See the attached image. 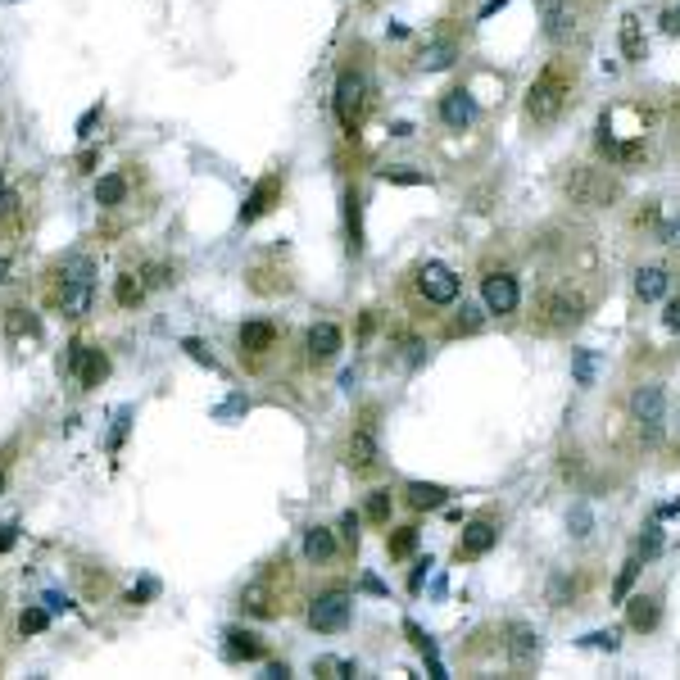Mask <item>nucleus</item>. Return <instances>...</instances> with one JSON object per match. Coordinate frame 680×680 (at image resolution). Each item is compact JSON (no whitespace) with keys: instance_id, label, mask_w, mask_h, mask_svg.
Listing matches in <instances>:
<instances>
[{"instance_id":"412c9836","label":"nucleus","mask_w":680,"mask_h":680,"mask_svg":"<svg viewBox=\"0 0 680 680\" xmlns=\"http://www.w3.org/2000/svg\"><path fill=\"white\" fill-rule=\"evenodd\" d=\"M345 232H350V250H363V200L359 191H345Z\"/></svg>"},{"instance_id":"58836bf2","label":"nucleus","mask_w":680,"mask_h":680,"mask_svg":"<svg viewBox=\"0 0 680 680\" xmlns=\"http://www.w3.org/2000/svg\"><path fill=\"white\" fill-rule=\"evenodd\" d=\"M635 553H640V558H658V553H663V531L649 527V531L640 536V549H635Z\"/></svg>"},{"instance_id":"6e6d98bb","label":"nucleus","mask_w":680,"mask_h":680,"mask_svg":"<svg viewBox=\"0 0 680 680\" xmlns=\"http://www.w3.org/2000/svg\"><path fill=\"white\" fill-rule=\"evenodd\" d=\"M363 590H368V594H386V585H382L377 576H363Z\"/></svg>"},{"instance_id":"864d4df0","label":"nucleus","mask_w":680,"mask_h":680,"mask_svg":"<svg viewBox=\"0 0 680 680\" xmlns=\"http://www.w3.org/2000/svg\"><path fill=\"white\" fill-rule=\"evenodd\" d=\"M426 571H431V558H426V562H417V571H413V581H408V585H413V590H422V581H426Z\"/></svg>"},{"instance_id":"393cba45","label":"nucleus","mask_w":680,"mask_h":680,"mask_svg":"<svg viewBox=\"0 0 680 680\" xmlns=\"http://www.w3.org/2000/svg\"><path fill=\"white\" fill-rule=\"evenodd\" d=\"M145 290H150V286H145L136 272H119V277H114V299H119V309H136V304L145 299Z\"/></svg>"},{"instance_id":"052dcab7","label":"nucleus","mask_w":680,"mask_h":680,"mask_svg":"<svg viewBox=\"0 0 680 680\" xmlns=\"http://www.w3.org/2000/svg\"><path fill=\"white\" fill-rule=\"evenodd\" d=\"M0 486H5V467H0Z\"/></svg>"},{"instance_id":"c85d7f7f","label":"nucleus","mask_w":680,"mask_h":680,"mask_svg":"<svg viewBox=\"0 0 680 680\" xmlns=\"http://www.w3.org/2000/svg\"><path fill=\"white\" fill-rule=\"evenodd\" d=\"M622 50H626V59H631V64H640V59H644V37H640V18H635V14H626V18H622Z\"/></svg>"},{"instance_id":"a19ab883","label":"nucleus","mask_w":680,"mask_h":680,"mask_svg":"<svg viewBox=\"0 0 680 680\" xmlns=\"http://www.w3.org/2000/svg\"><path fill=\"white\" fill-rule=\"evenodd\" d=\"M581 644H585V649H608V654H617V631H594V635H585Z\"/></svg>"},{"instance_id":"09e8293b","label":"nucleus","mask_w":680,"mask_h":680,"mask_svg":"<svg viewBox=\"0 0 680 680\" xmlns=\"http://www.w3.org/2000/svg\"><path fill=\"white\" fill-rule=\"evenodd\" d=\"M150 594H159V585H154V581H141L132 594H128V603H141V599H150Z\"/></svg>"},{"instance_id":"aec40b11","label":"nucleus","mask_w":680,"mask_h":680,"mask_svg":"<svg viewBox=\"0 0 680 680\" xmlns=\"http://www.w3.org/2000/svg\"><path fill=\"white\" fill-rule=\"evenodd\" d=\"M658 617H663L658 594H635V599H631V631H654Z\"/></svg>"},{"instance_id":"4468645a","label":"nucleus","mask_w":680,"mask_h":680,"mask_svg":"<svg viewBox=\"0 0 680 680\" xmlns=\"http://www.w3.org/2000/svg\"><path fill=\"white\" fill-rule=\"evenodd\" d=\"M236 340H241V359H268L277 350V327L272 322H246Z\"/></svg>"},{"instance_id":"2f4dec72","label":"nucleus","mask_w":680,"mask_h":680,"mask_svg":"<svg viewBox=\"0 0 680 680\" xmlns=\"http://www.w3.org/2000/svg\"><path fill=\"white\" fill-rule=\"evenodd\" d=\"M46 626H50V608H37V603L23 608V617H18V631L23 635H41Z\"/></svg>"},{"instance_id":"423d86ee","label":"nucleus","mask_w":680,"mask_h":680,"mask_svg":"<svg viewBox=\"0 0 680 680\" xmlns=\"http://www.w3.org/2000/svg\"><path fill=\"white\" fill-rule=\"evenodd\" d=\"M64 368L78 377V386H82V391H96V386L110 377V359H105V350H91V345H82V340H73V345H68Z\"/></svg>"},{"instance_id":"7c9ffc66","label":"nucleus","mask_w":680,"mask_h":680,"mask_svg":"<svg viewBox=\"0 0 680 680\" xmlns=\"http://www.w3.org/2000/svg\"><path fill=\"white\" fill-rule=\"evenodd\" d=\"M5 327H9V336H37L41 331L27 309H5Z\"/></svg>"},{"instance_id":"c9c22d12","label":"nucleus","mask_w":680,"mask_h":680,"mask_svg":"<svg viewBox=\"0 0 680 680\" xmlns=\"http://www.w3.org/2000/svg\"><path fill=\"white\" fill-rule=\"evenodd\" d=\"M313 672H322V676H354L359 667H354V663H345V658H318V663H313Z\"/></svg>"},{"instance_id":"39448f33","label":"nucleus","mask_w":680,"mask_h":680,"mask_svg":"<svg viewBox=\"0 0 680 680\" xmlns=\"http://www.w3.org/2000/svg\"><path fill=\"white\" fill-rule=\"evenodd\" d=\"M350 612H354V599L345 590H327L309 603V626L322 631V635H336V631L350 626Z\"/></svg>"},{"instance_id":"473e14b6","label":"nucleus","mask_w":680,"mask_h":680,"mask_svg":"<svg viewBox=\"0 0 680 680\" xmlns=\"http://www.w3.org/2000/svg\"><path fill=\"white\" fill-rule=\"evenodd\" d=\"M391 508H395V499H391V490H372L368 495V518L382 527V522H391Z\"/></svg>"},{"instance_id":"6ab92c4d","label":"nucleus","mask_w":680,"mask_h":680,"mask_svg":"<svg viewBox=\"0 0 680 680\" xmlns=\"http://www.w3.org/2000/svg\"><path fill=\"white\" fill-rule=\"evenodd\" d=\"M123 200H128V173H110V177L96 182V204L100 209H119Z\"/></svg>"},{"instance_id":"f257e3e1","label":"nucleus","mask_w":680,"mask_h":680,"mask_svg":"<svg viewBox=\"0 0 680 680\" xmlns=\"http://www.w3.org/2000/svg\"><path fill=\"white\" fill-rule=\"evenodd\" d=\"M46 299H50V309L64 313V318L91 313V299H96V264H91L87 255H68L64 264H55L50 286H46Z\"/></svg>"},{"instance_id":"72a5a7b5","label":"nucleus","mask_w":680,"mask_h":680,"mask_svg":"<svg viewBox=\"0 0 680 680\" xmlns=\"http://www.w3.org/2000/svg\"><path fill=\"white\" fill-rule=\"evenodd\" d=\"M571 372H576V386H590V382H594V354H590V350H576Z\"/></svg>"},{"instance_id":"20e7f679","label":"nucleus","mask_w":680,"mask_h":680,"mask_svg":"<svg viewBox=\"0 0 680 680\" xmlns=\"http://www.w3.org/2000/svg\"><path fill=\"white\" fill-rule=\"evenodd\" d=\"M567 195L581 200V204H590V209H603V204H612V200L622 195V182H617L608 168H590V163H581V168L567 173Z\"/></svg>"},{"instance_id":"c03bdc74","label":"nucleus","mask_w":680,"mask_h":680,"mask_svg":"<svg viewBox=\"0 0 680 680\" xmlns=\"http://www.w3.org/2000/svg\"><path fill=\"white\" fill-rule=\"evenodd\" d=\"M476 327H481V309L463 304V313H458V331H476Z\"/></svg>"},{"instance_id":"1a4fd4ad","label":"nucleus","mask_w":680,"mask_h":680,"mask_svg":"<svg viewBox=\"0 0 680 680\" xmlns=\"http://www.w3.org/2000/svg\"><path fill=\"white\" fill-rule=\"evenodd\" d=\"M340 345H345V336H340L336 322H313L309 336H304V350H309V363H313V368L336 363V359H340Z\"/></svg>"},{"instance_id":"b1692460","label":"nucleus","mask_w":680,"mask_h":680,"mask_svg":"<svg viewBox=\"0 0 680 680\" xmlns=\"http://www.w3.org/2000/svg\"><path fill=\"white\" fill-rule=\"evenodd\" d=\"M404 495H408V504H413V508H445V499H449V490H445V486H435V481H413Z\"/></svg>"},{"instance_id":"79ce46f5","label":"nucleus","mask_w":680,"mask_h":680,"mask_svg":"<svg viewBox=\"0 0 680 680\" xmlns=\"http://www.w3.org/2000/svg\"><path fill=\"white\" fill-rule=\"evenodd\" d=\"M635 571H640V553H635V558H631V562L622 567V576H617V585H612V594H617V599H622V594L631 590V581H635Z\"/></svg>"},{"instance_id":"f03ea898","label":"nucleus","mask_w":680,"mask_h":680,"mask_svg":"<svg viewBox=\"0 0 680 680\" xmlns=\"http://www.w3.org/2000/svg\"><path fill=\"white\" fill-rule=\"evenodd\" d=\"M571 91H576V73L567 68V64H544L540 73H536V82L527 87V119L536 123V128H549V123H558L562 119V110L571 105Z\"/></svg>"},{"instance_id":"4c0bfd02","label":"nucleus","mask_w":680,"mask_h":680,"mask_svg":"<svg viewBox=\"0 0 680 680\" xmlns=\"http://www.w3.org/2000/svg\"><path fill=\"white\" fill-rule=\"evenodd\" d=\"M413 544H417V527H404V531H395L391 536V558H404V553H413Z\"/></svg>"},{"instance_id":"f704fd0d","label":"nucleus","mask_w":680,"mask_h":680,"mask_svg":"<svg viewBox=\"0 0 680 680\" xmlns=\"http://www.w3.org/2000/svg\"><path fill=\"white\" fill-rule=\"evenodd\" d=\"M382 177H386V182H400V186H422V182H426V173H413V168H404V163L382 168Z\"/></svg>"},{"instance_id":"3c124183","label":"nucleus","mask_w":680,"mask_h":680,"mask_svg":"<svg viewBox=\"0 0 680 680\" xmlns=\"http://www.w3.org/2000/svg\"><path fill=\"white\" fill-rule=\"evenodd\" d=\"M14 540H18V522H5V527H0V553H5Z\"/></svg>"},{"instance_id":"4be33fe9","label":"nucleus","mask_w":680,"mask_h":680,"mask_svg":"<svg viewBox=\"0 0 680 680\" xmlns=\"http://www.w3.org/2000/svg\"><path fill=\"white\" fill-rule=\"evenodd\" d=\"M377 463V440H372V431H354L350 435V467L354 472H368Z\"/></svg>"},{"instance_id":"5701e85b","label":"nucleus","mask_w":680,"mask_h":680,"mask_svg":"<svg viewBox=\"0 0 680 680\" xmlns=\"http://www.w3.org/2000/svg\"><path fill=\"white\" fill-rule=\"evenodd\" d=\"M508 635H513V640H508V649H513V663H518V667H527V663L540 654V635H536L531 626H513Z\"/></svg>"},{"instance_id":"dca6fc26","label":"nucleus","mask_w":680,"mask_h":680,"mask_svg":"<svg viewBox=\"0 0 680 680\" xmlns=\"http://www.w3.org/2000/svg\"><path fill=\"white\" fill-rule=\"evenodd\" d=\"M499 540V527L495 522H472V527H463V536H458V558H481V553H490Z\"/></svg>"},{"instance_id":"5fc2aeb1","label":"nucleus","mask_w":680,"mask_h":680,"mask_svg":"<svg viewBox=\"0 0 680 680\" xmlns=\"http://www.w3.org/2000/svg\"><path fill=\"white\" fill-rule=\"evenodd\" d=\"M96 159H100V154H96V150H87V154L78 159V168H82V173H91V168H96Z\"/></svg>"},{"instance_id":"8fccbe9b","label":"nucleus","mask_w":680,"mask_h":680,"mask_svg":"<svg viewBox=\"0 0 680 680\" xmlns=\"http://www.w3.org/2000/svg\"><path fill=\"white\" fill-rule=\"evenodd\" d=\"M41 603H46V608H50V612H68V608H73V603H68V599H64V594H55V590H50V594H46V599H41Z\"/></svg>"},{"instance_id":"cd10ccee","label":"nucleus","mask_w":680,"mask_h":680,"mask_svg":"<svg viewBox=\"0 0 680 680\" xmlns=\"http://www.w3.org/2000/svg\"><path fill=\"white\" fill-rule=\"evenodd\" d=\"M241 608L250 612V617H272L277 608H272V594L264 581H255V585H246V594H241Z\"/></svg>"},{"instance_id":"7ed1b4c3","label":"nucleus","mask_w":680,"mask_h":680,"mask_svg":"<svg viewBox=\"0 0 680 680\" xmlns=\"http://www.w3.org/2000/svg\"><path fill=\"white\" fill-rule=\"evenodd\" d=\"M331 110H336V123H340L350 136L363 128V119H368V110H372V78H368L359 64H354V68H340Z\"/></svg>"},{"instance_id":"37998d69","label":"nucleus","mask_w":680,"mask_h":680,"mask_svg":"<svg viewBox=\"0 0 680 680\" xmlns=\"http://www.w3.org/2000/svg\"><path fill=\"white\" fill-rule=\"evenodd\" d=\"M128 422H132V413L123 408V413L114 417V431H110V449H119V445H123V435H128Z\"/></svg>"},{"instance_id":"9d476101","label":"nucleus","mask_w":680,"mask_h":680,"mask_svg":"<svg viewBox=\"0 0 680 680\" xmlns=\"http://www.w3.org/2000/svg\"><path fill=\"white\" fill-rule=\"evenodd\" d=\"M440 123L454 128V132H463V128L476 123V100H472L467 87H449V91L440 96Z\"/></svg>"},{"instance_id":"bb28decb","label":"nucleus","mask_w":680,"mask_h":680,"mask_svg":"<svg viewBox=\"0 0 680 680\" xmlns=\"http://www.w3.org/2000/svg\"><path fill=\"white\" fill-rule=\"evenodd\" d=\"M331 553H336V540H331L327 527H309V531H304V558H309V562H327Z\"/></svg>"},{"instance_id":"13d9d810","label":"nucleus","mask_w":680,"mask_h":680,"mask_svg":"<svg viewBox=\"0 0 680 680\" xmlns=\"http://www.w3.org/2000/svg\"><path fill=\"white\" fill-rule=\"evenodd\" d=\"M663 241H680V223H672V227H663Z\"/></svg>"},{"instance_id":"49530a36","label":"nucleus","mask_w":680,"mask_h":680,"mask_svg":"<svg viewBox=\"0 0 680 680\" xmlns=\"http://www.w3.org/2000/svg\"><path fill=\"white\" fill-rule=\"evenodd\" d=\"M340 536H345L350 544L359 540V518H354V513H345V518H340Z\"/></svg>"},{"instance_id":"2eb2a0df","label":"nucleus","mask_w":680,"mask_h":680,"mask_svg":"<svg viewBox=\"0 0 680 680\" xmlns=\"http://www.w3.org/2000/svg\"><path fill=\"white\" fill-rule=\"evenodd\" d=\"M223 640H227V644H223V658H227V663H259V658H264V640H259L255 631L232 626Z\"/></svg>"},{"instance_id":"0eeeda50","label":"nucleus","mask_w":680,"mask_h":680,"mask_svg":"<svg viewBox=\"0 0 680 680\" xmlns=\"http://www.w3.org/2000/svg\"><path fill=\"white\" fill-rule=\"evenodd\" d=\"M417 295L426 304H454L458 299V277L445 264H422L417 268Z\"/></svg>"},{"instance_id":"a18cd8bd","label":"nucleus","mask_w":680,"mask_h":680,"mask_svg":"<svg viewBox=\"0 0 680 680\" xmlns=\"http://www.w3.org/2000/svg\"><path fill=\"white\" fill-rule=\"evenodd\" d=\"M96 123H100V105H91V110L78 119V136H91V128H96Z\"/></svg>"},{"instance_id":"bf43d9fd","label":"nucleus","mask_w":680,"mask_h":680,"mask_svg":"<svg viewBox=\"0 0 680 680\" xmlns=\"http://www.w3.org/2000/svg\"><path fill=\"white\" fill-rule=\"evenodd\" d=\"M5 277H9V259L0 255V286H5Z\"/></svg>"},{"instance_id":"e433bc0d","label":"nucleus","mask_w":680,"mask_h":680,"mask_svg":"<svg viewBox=\"0 0 680 680\" xmlns=\"http://www.w3.org/2000/svg\"><path fill=\"white\" fill-rule=\"evenodd\" d=\"M141 281H145V286H173V281H177V272L168 268V264H145Z\"/></svg>"},{"instance_id":"f8f14e48","label":"nucleus","mask_w":680,"mask_h":680,"mask_svg":"<svg viewBox=\"0 0 680 680\" xmlns=\"http://www.w3.org/2000/svg\"><path fill=\"white\" fill-rule=\"evenodd\" d=\"M481 299H486V309H490V313H513V309H518V299H522L518 277H508V272H490V277L481 281Z\"/></svg>"},{"instance_id":"603ef678","label":"nucleus","mask_w":680,"mask_h":680,"mask_svg":"<svg viewBox=\"0 0 680 680\" xmlns=\"http://www.w3.org/2000/svg\"><path fill=\"white\" fill-rule=\"evenodd\" d=\"M571 527H576L571 536H585V527H590V513H585V508H576V518H571Z\"/></svg>"},{"instance_id":"a878e982","label":"nucleus","mask_w":680,"mask_h":680,"mask_svg":"<svg viewBox=\"0 0 680 680\" xmlns=\"http://www.w3.org/2000/svg\"><path fill=\"white\" fill-rule=\"evenodd\" d=\"M667 281H672L667 268H640L635 272V295L640 299H663L667 295Z\"/></svg>"},{"instance_id":"ddd939ff","label":"nucleus","mask_w":680,"mask_h":680,"mask_svg":"<svg viewBox=\"0 0 680 680\" xmlns=\"http://www.w3.org/2000/svg\"><path fill=\"white\" fill-rule=\"evenodd\" d=\"M463 55V46H458V37H449V32H440V37H431L422 50H417V64L426 68V73H440V68H449L454 59Z\"/></svg>"},{"instance_id":"c756f323","label":"nucleus","mask_w":680,"mask_h":680,"mask_svg":"<svg viewBox=\"0 0 680 680\" xmlns=\"http://www.w3.org/2000/svg\"><path fill=\"white\" fill-rule=\"evenodd\" d=\"M18 218H23V195H18L14 186H5V191H0V227H5V232H14V227H18Z\"/></svg>"},{"instance_id":"de8ad7c7","label":"nucleus","mask_w":680,"mask_h":680,"mask_svg":"<svg viewBox=\"0 0 680 680\" xmlns=\"http://www.w3.org/2000/svg\"><path fill=\"white\" fill-rule=\"evenodd\" d=\"M663 327H667V331H680V299H672V304H667V313H663Z\"/></svg>"},{"instance_id":"ea45409f","label":"nucleus","mask_w":680,"mask_h":680,"mask_svg":"<svg viewBox=\"0 0 680 680\" xmlns=\"http://www.w3.org/2000/svg\"><path fill=\"white\" fill-rule=\"evenodd\" d=\"M182 350H186V354H191L195 363H204L209 372H218V359H214V354H209V350H204L200 340H182Z\"/></svg>"},{"instance_id":"680f3d73","label":"nucleus","mask_w":680,"mask_h":680,"mask_svg":"<svg viewBox=\"0 0 680 680\" xmlns=\"http://www.w3.org/2000/svg\"><path fill=\"white\" fill-rule=\"evenodd\" d=\"M0 191H5V177H0Z\"/></svg>"},{"instance_id":"4d7b16f0","label":"nucleus","mask_w":680,"mask_h":680,"mask_svg":"<svg viewBox=\"0 0 680 680\" xmlns=\"http://www.w3.org/2000/svg\"><path fill=\"white\" fill-rule=\"evenodd\" d=\"M663 23H667V32H680V9H667V18H663Z\"/></svg>"},{"instance_id":"f3484780","label":"nucleus","mask_w":680,"mask_h":680,"mask_svg":"<svg viewBox=\"0 0 680 680\" xmlns=\"http://www.w3.org/2000/svg\"><path fill=\"white\" fill-rule=\"evenodd\" d=\"M631 408H635L640 426L654 435V431H658V422H663V386H640V391H635V400H631Z\"/></svg>"},{"instance_id":"6e6552de","label":"nucleus","mask_w":680,"mask_h":680,"mask_svg":"<svg viewBox=\"0 0 680 680\" xmlns=\"http://www.w3.org/2000/svg\"><path fill=\"white\" fill-rule=\"evenodd\" d=\"M581 322V299L576 295H544L536 309V327L540 331H567Z\"/></svg>"},{"instance_id":"9b49d317","label":"nucleus","mask_w":680,"mask_h":680,"mask_svg":"<svg viewBox=\"0 0 680 680\" xmlns=\"http://www.w3.org/2000/svg\"><path fill=\"white\" fill-rule=\"evenodd\" d=\"M281 186H286V182H281L277 173H268V177H264V182L246 195V204H241V223H246V227H250V223H259L264 214H272V209L281 204Z\"/></svg>"},{"instance_id":"a211bd4d","label":"nucleus","mask_w":680,"mask_h":680,"mask_svg":"<svg viewBox=\"0 0 680 680\" xmlns=\"http://www.w3.org/2000/svg\"><path fill=\"white\" fill-rule=\"evenodd\" d=\"M540 5V23H544V37L549 41H562L571 32V5L567 0H536Z\"/></svg>"}]
</instances>
